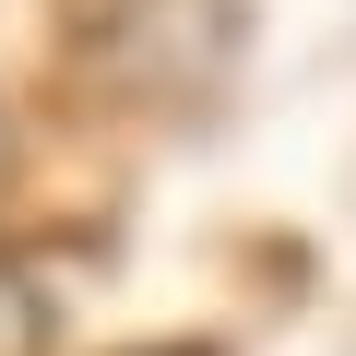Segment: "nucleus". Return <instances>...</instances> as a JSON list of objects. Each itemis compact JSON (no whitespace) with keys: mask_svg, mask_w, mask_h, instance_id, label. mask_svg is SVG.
<instances>
[{"mask_svg":"<svg viewBox=\"0 0 356 356\" xmlns=\"http://www.w3.org/2000/svg\"><path fill=\"white\" fill-rule=\"evenodd\" d=\"M60 344V309H48V285L24 273V261H0V356H48Z\"/></svg>","mask_w":356,"mask_h":356,"instance_id":"nucleus-1","label":"nucleus"},{"mask_svg":"<svg viewBox=\"0 0 356 356\" xmlns=\"http://www.w3.org/2000/svg\"><path fill=\"white\" fill-rule=\"evenodd\" d=\"M0 166H13V131H0Z\"/></svg>","mask_w":356,"mask_h":356,"instance_id":"nucleus-2","label":"nucleus"},{"mask_svg":"<svg viewBox=\"0 0 356 356\" xmlns=\"http://www.w3.org/2000/svg\"><path fill=\"white\" fill-rule=\"evenodd\" d=\"M178 356H191V344H178Z\"/></svg>","mask_w":356,"mask_h":356,"instance_id":"nucleus-3","label":"nucleus"}]
</instances>
